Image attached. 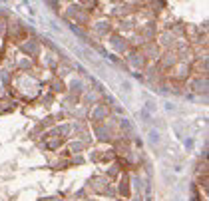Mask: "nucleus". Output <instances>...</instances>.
<instances>
[{
  "mask_svg": "<svg viewBox=\"0 0 209 201\" xmlns=\"http://www.w3.org/2000/svg\"><path fill=\"white\" fill-rule=\"evenodd\" d=\"M149 141L153 145H159L162 144V134L157 131V129H149Z\"/></svg>",
  "mask_w": 209,
  "mask_h": 201,
  "instance_id": "f257e3e1",
  "label": "nucleus"
},
{
  "mask_svg": "<svg viewBox=\"0 0 209 201\" xmlns=\"http://www.w3.org/2000/svg\"><path fill=\"white\" fill-rule=\"evenodd\" d=\"M165 110H169V112H173V110H175V105H173V104H169V102H167V104H165Z\"/></svg>",
  "mask_w": 209,
  "mask_h": 201,
  "instance_id": "f03ea898",
  "label": "nucleus"
}]
</instances>
